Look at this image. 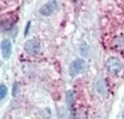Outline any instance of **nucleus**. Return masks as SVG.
Returning <instances> with one entry per match:
<instances>
[{
  "label": "nucleus",
  "instance_id": "nucleus-10",
  "mask_svg": "<svg viewBox=\"0 0 124 119\" xmlns=\"http://www.w3.org/2000/svg\"><path fill=\"white\" fill-rule=\"evenodd\" d=\"M121 119H124V110H123V113H121Z\"/></svg>",
  "mask_w": 124,
  "mask_h": 119
},
{
  "label": "nucleus",
  "instance_id": "nucleus-6",
  "mask_svg": "<svg viewBox=\"0 0 124 119\" xmlns=\"http://www.w3.org/2000/svg\"><path fill=\"white\" fill-rule=\"evenodd\" d=\"M1 54L4 58H9L12 54V44L9 40H3L1 41Z\"/></svg>",
  "mask_w": 124,
  "mask_h": 119
},
{
  "label": "nucleus",
  "instance_id": "nucleus-2",
  "mask_svg": "<svg viewBox=\"0 0 124 119\" xmlns=\"http://www.w3.org/2000/svg\"><path fill=\"white\" fill-rule=\"evenodd\" d=\"M84 68H85V61L83 58H75L70 65V75L76 77L84 70Z\"/></svg>",
  "mask_w": 124,
  "mask_h": 119
},
{
  "label": "nucleus",
  "instance_id": "nucleus-5",
  "mask_svg": "<svg viewBox=\"0 0 124 119\" xmlns=\"http://www.w3.org/2000/svg\"><path fill=\"white\" fill-rule=\"evenodd\" d=\"M95 90L99 95L104 97L107 94V83H105V79L104 78H97L95 81Z\"/></svg>",
  "mask_w": 124,
  "mask_h": 119
},
{
  "label": "nucleus",
  "instance_id": "nucleus-3",
  "mask_svg": "<svg viewBox=\"0 0 124 119\" xmlns=\"http://www.w3.org/2000/svg\"><path fill=\"white\" fill-rule=\"evenodd\" d=\"M39 49H40V44L36 40H28L24 45V50L28 54H32V56H35L39 52Z\"/></svg>",
  "mask_w": 124,
  "mask_h": 119
},
{
  "label": "nucleus",
  "instance_id": "nucleus-7",
  "mask_svg": "<svg viewBox=\"0 0 124 119\" xmlns=\"http://www.w3.org/2000/svg\"><path fill=\"white\" fill-rule=\"evenodd\" d=\"M6 97H7V86L4 83H1L0 85V99L3 100Z\"/></svg>",
  "mask_w": 124,
  "mask_h": 119
},
{
  "label": "nucleus",
  "instance_id": "nucleus-4",
  "mask_svg": "<svg viewBox=\"0 0 124 119\" xmlns=\"http://www.w3.org/2000/svg\"><path fill=\"white\" fill-rule=\"evenodd\" d=\"M56 8H57V3L56 1H48L40 8V15L49 16V15H52V13L56 11Z\"/></svg>",
  "mask_w": 124,
  "mask_h": 119
},
{
  "label": "nucleus",
  "instance_id": "nucleus-1",
  "mask_svg": "<svg viewBox=\"0 0 124 119\" xmlns=\"http://www.w3.org/2000/svg\"><path fill=\"white\" fill-rule=\"evenodd\" d=\"M105 68H107V70L109 71L111 74L116 75V74H119L121 71L123 63H121V61L119 60L117 57H109L105 61Z\"/></svg>",
  "mask_w": 124,
  "mask_h": 119
},
{
  "label": "nucleus",
  "instance_id": "nucleus-9",
  "mask_svg": "<svg viewBox=\"0 0 124 119\" xmlns=\"http://www.w3.org/2000/svg\"><path fill=\"white\" fill-rule=\"evenodd\" d=\"M30 28H31V23L28 21V24L25 25V31H24V36H27L28 34V32H30Z\"/></svg>",
  "mask_w": 124,
  "mask_h": 119
},
{
  "label": "nucleus",
  "instance_id": "nucleus-8",
  "mask_svg": "<svg viewBox=\"0 0 124 119\" xmlns=\"http://www.w3.org/2000/svg\"><path fill=\"white\" fill-rule=\"evenodd\" d=\"M17 90H19V83H17V82H15V83H14V91H12V95H14V97H16Z\"/></svg>",
  "mask_w": 124,
  "mask_h": 119
}]
</instances>
